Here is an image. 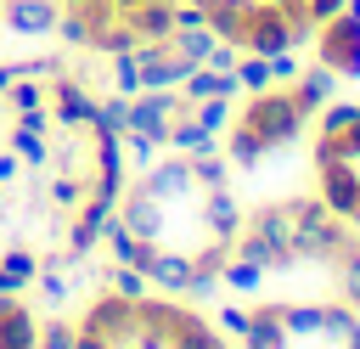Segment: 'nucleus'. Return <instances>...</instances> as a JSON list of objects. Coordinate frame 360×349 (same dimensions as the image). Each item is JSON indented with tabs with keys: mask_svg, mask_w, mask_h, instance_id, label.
Here are the masks:
<instances>
[{
	"mask_svg": "<svg viewBox=\"0 0 360 349\" xmlns=\"http://www.w3.org/2000/svg\"><path fill=\"white\" fill-rule=\"evenodd\" d=\"M90 129H101V135H124L129 129V96H107V101H96V118H90Z\"/></svg>",
	"mask_w": 360,
	"mask_h": 349,
	"instance_id": "obj_25",
	"label": "nucleus"
},
{
	"mask_svg": "<svg viewBox=\"0 0 360 349\" xmlns=\"http://www.w3.org/2000/svg\"><path fill=\"white\" fill-rule=\"evenodd\" d=\"M186 163H191V186H202V191H214V186L231 180V163L219 158V146H214V152H191Z\"/></svg>",
	"mask_w": 360,
	"mask_h": 349,
	"instance_id": "obj_24",
	"label": "nucleus"
},
{
	"mask_svg": "<svg viewBox=\"0 0 360 349\" xmlns=\"http://www.w3.org/2000/svg\"><path fill=\"white\" fill-rule=\"evenodd\" d=\"M276 6H292V0H276Z\"/></svg>",
	"mask_w": 360,
	"mask_h": 349,
	"instance_id": "obj_56",
	"label": "nucleus"
},
{
	"mask_svg": "<svg viewBox=\"0 0 360 349\" xmlns=\"http://www.w3.org/2000/svg\"><path fill=\"white\" fill-rule=\"evenodd\" d=\"M231 113H236V101H225V96H208V101H191V118H197L202 129H214V135H219V129L231 124Z\"/></svg>",
	"mask_w": 360,
	"mask_h": 349,
	"instance_id": "obj_32",
	"label": "nucleus"
},
{
	"mask_svg": "<svg viewBox=\"0 0 360 349\" xmlns=\"http://www.w3.org/2000/svg\"><path fill=\"white\" fill-rule=\"evenodd\" d=\"M242 51H253V56L298 51V45H292V28H287V11H281L276 0H253V11H248V34H242Z\"/></svg>",
	"mask_w": 360,
	"mask_h": 349,
	"instance_id": "obj_6",
	"label": "nucleus"
},
{
	"mask_svg": "<svg viewBox=\"0 0 360 349\" xmlns=\"http://www.w3.org/2000/svg\"><path fill=\"white\" fill-rule=\"evenodd\" d=\"M242 326H248V310H219V332H231V338H242Z\"/></svg>",
	"mask_w": 360,
	"mask_h": 349,
	"instance_id": "obj_48",
	"label": "nucleus"
},
{
	"mask_svg": "<svg viewBox=\"0 0 360 349\" xmlns=\"http://www.w3.org/2000/svg\"><path fill=\"white\" fill-rule=\"evenodd\" d=\"M242 225L248 231H259L270 248H281V253H292V231H287V214H281V203H264V208H253V214H242Z\"/></svg>",
	"mask_w": 360,
	"mask_h": 349,
	"instance_id": "obj_20",
	"label": "nucleus"
},
{
	"mask_svg": "<svg viewBox=\"0 0 360 349\" xmlns=\"http://www.w3.org/2000/svg\"><path fill=\"white\" fill-rule=\"evenodd\" d=\"M51 118L62 124V129H84L90 118H96V96L84 90V79H73V73H51Z\"/></svg>",
	"mask_w": 360,
	"mask_h": 349,
	"instance_id": "obj_7",
	"label": "nucleus"
},
{
	"mask_svg": "<svg viewBox=\"0 0 360 349\" xmlns=\"http://www.w3.org/2000/svg\"><path fill=\"white\" fill-rule=\"evenodd\" d=\"M338 293H343V304L360 310V248L338 253Z\"/></svg>",
	"mask_w": 360,
	"mask_h": 349,
	"instance_id": "obj_34",
	"label": "nucleus"
},
{
	"mask_svg": "<svg viewBox=\"0 0 360 349\" xmlns=\"http://www.w3.org/2000/svg\"><path fill=\"white\" fill-rule=\"evenodd\" d=\"M180 96H186V101H208V96H225V101H236V96H242V84H236V73H219V68L197 62V68L180 79Z\"/></svg>",
	"mask_w": 360,
	"mask_h": 349,
	"instance_id": "obj_14",
	"label": "nucleus"
},
{
	"mask_svg": "<svg viewBox=\"0 0 360 349\" xmlns=\"http://www.w3.org/2000/svg\"><path fill=\"white\" fill-rule=\"evenodd\" d=\"M259 276H264V270H259V265H242V259H225V270H219V281L236 287V293H253Z\"/></svg>",
	"mask_w": 360,
	"mask_h": 349,
	"instance_id": "obj_39",
	"label": "nucleus"
},
{
	"mask_svg": "<svg viewBox=\"0 0 360 349\" xmlns=\"http://www.w3.org/2000/svg\"><path fill=\"white\" fill-rule=\"evenodd\" d=\"M90 11H79V6H62V17H56V39H68V45H90Z\"/></svg>",
	"mask_w": 360,
	"mask_h": 349,
	"instance_id": "obj_30",
	"label": "nucleus"
},
{
	"mask_svg": "<svg viewBox=\"0 0 360 349\" xmlns=\"http://www.w3.org/2000/svg\"><path fill=\"white\" fill-rule=\"evenodd\" d=\"M84 197H90L84 174H56V180H51V203H56V208H79Z\"/></svg>",
	"mask_w": 360,
	"mask_h": 349,
	"instance_id": "obj_35",
	"label": "nucleus"
},
{
	"mask_svg": "<svg viewBox=\"0 0 360 349\" xmlns=\"http://www.w3.org/2000/svg\"><path fill=\"white\" fill-rule=\"evenodd\" d=\"M349 225H360V208H354V220H349Z\"/></svg>",
	"mask_w": 360,
	"mask_h": 349,
	"instance_id": "obj_54",
	"label": "nucleus"
},
{
	"mask_svg": "<svg viewBox=\"0 0 360 349\" xmlns=\"http://www.w3.org/2000/svg\"><path fill=\"white\" fill-rule=\"evenodd\" d=\"M73 338H79V326H68L62 315H51L39 326V338H34V349H73Z\"/></svg>",
	"mask_w": 360,
	"mask_h": 349,
	"instance_id": "obj_38",
	"label": "nucleus"
},
{
	"mask_svg": "<svg viewBox=\"0 0 360 349\" xmlns=\"http://www.w3.org/2000/svg\"><path fill=\"white\" fill-rule=\"evenodd\" d=\"M158 146H163V141H152V135H135V129H129V135H124V163L146 169V163L158 158Z\"/></svg>",
	"mask_w": 360,
	"mask_h": 349,
	"instance_id": "obj_41",
	"label": "nucleus"
},
{
	"mask_svg": "<svg viewBox=\"0 0 360 349\" xmlns=\"http://www.w3.org/2000/svg\"><path fill=\"white\" fill-rule=\"evenodd\" d=\"M107 79H112L118 96H141V62H135V51H118L112 68H107Z\"/></svg>",
	"mask_w": 360,
	"mask_h": 349,
	"instance_id": "obj_27",
	"label": "nucleus"
},
{
	"mask_svg": "<svg viewBox=\"0 0 360 349\" xmlns=\"http://www.w3.org/2000/svg\"><path fill=\"white\" fill-rule=\"evenodd\" d=\"M118 17L135 28V39H169L174 34V6L169 0H146V6H129Z\"/></svg>",
	"mask_w": 360,
	"mask_h": 349,
	"instance_id": "obj_19",
	"label": "nucleus"
},
{
	"mask_svg": "<svg viewBox=\"0 0 360 349\" xmlns=\"http://www.w3.org/2000/svg\"><path fill=\"white\" fill-rule=\"evenodd\" d=\"M304 6H309V17H315V23H326V17H338V11H343V0H304Z\"/></svg>",
	"mask_w": 360,
	"mask_h": 349,
	"instance_id": "obj_49",
	"label": "nucleus"
},
{
	"mask_svg": "<svg viewBox=\"0 0 360 349\" xmlns=\"http://www.w3.org/2000/svg\"><path fill=\"white\" fill-rule=\"evenodd\" d=\"M236 84L253 96V90H270L276 79H270V56H253V51H242V62H236Z\"/></svg>",
	"mask_w": 360,
	"mask_h": 349,
	"instance_id": "obj_28",
	"label": "nucleus"
},
{
	"mask_svg": "<svg viewBox=\"0 0 360 349\" xmlns=\"http://www.w3.org/2000/svg\"><path fill=\"white\" fill-rule=\"evenodd\" d=\"M281 214H287V231H292V253L298 259H338V253L360 248L354 225L338 220L321 197H287Z\"/></svg>",
	"mask_w": 360,
	"mask_h": 349,
	"instance_id": "obj_1",
	"label": "nucleus"
},
{
	"mask_svg": "<svg viewBox=\"0 0 360 349\" xmlns=\"http://www.w3.org/2000/svg\"><path fill=\"white\" fill-rule=\"evenodd\" d=\"M11 129L17 135H45L51 129V113L45 107H22V113H11Z\"/></svg>",
	"mask_w": 360,
	"mask_h": 349,
	"instance_id": "obj_44",
	"label": "nucleus"
},
{
	"mask_svg": "<svg viewBox=\"0 0 360 349\" xmlns=\"http://www.w3.org/2000/svg\"><path fill=\"white\" fill-rule=\"evenodd\" d=\"M231 259H242V265H259V270H298V253H281V248H270L259 231H236L231 236Z\"/></svg>",
	"mask_w": 360,
	"mask_h": 349,
	"instance_id": "obj_11",
	"label": "nucleus"
},
{
	"mask_svg": "<svg viewBox=\"0 0 360 349\" xmlns=\"http://www.w3.org/2000/svg\"><path fill=\"white\" fill-rule=\"evenodd\" d=\"M107 287L124 293V298H146V293H152V281H146L135 265H107Z\"/></svg>",
	"mask_w": 360,
	"mask_h": 349,
	"instance_id": "obj_33",
	"label": "nucleus"
},
{
	"mask_svg": "<svg viewBox=\"0 0 360 349\" xmlns=\"http://www.w3.org/2000/svg\"><path fill=\"white\" fill-rule=\"evenodd\" d=\"M276 315H281L287 338H315V332H321V315H326V304H276Z\"/></svg>",
	"mask_w": 360,
	"mask_h": 349,
	"instance_id": "obj_23",
	"label": "nucleus"
},
{
	"mask_svg": "<svg viewBox=\"0 0 360 349\" xmlns=\"http://www.w3.org/2000/svg\"><path fill=\"white\" fill-rule=\"evenodd\" d=\"M141 186L158 197V203H174V197H191L197 186H191V163L174 152V158H152L146 169H141Z\"/></svg>",
	"mask_w": 360,
	"mask_h": 349,
	"instance_id": "obj_10",
	"label": "nucleus"
},
{
	"mask_svg": "<svg viewBox=\"0 0 360 349\" xmlns=\"http://www.w3.org/2000/svg\"><path fill=\"white\" fill-rule=\"evenodd\" d=\"M11 73H22V79H51V73H62V56L51 51V56H22V62H11Z\"/></svg>",
	"mask_w": 360,
	"mask_h": 349,
	"instance_id": "obj_42",
	"label": "nucleus"
},
{
	"mask_svg": "<svg viewBox=\"0 0 360 349\" xmlns=\"http://www.w3.org/2000/svg\"><path fill=\"white\" fill-rule=\"evenodd\" d=\"M39 293H45V304H62V298H68V276H62V270H45V276H39Z\"/></svg>",
	"mask_w": 360,
	"mask_h": 349,
	"instance_id": "obj_47",
	"label": "nucleus"
},
{
	"mask_svg": "<svg viewBox=\"0 0 360 349\" xmlns=\"http://www.w3.org/2000/svg\"><path fill=\"white\" fill-rule=\"evenodd\" d=\"M248 11H253V0H208V6H202L208 34H214V39H231V45H242V34H248Z\"/></svg>",
	"mask_w": 360,
	"mask_h": 349,
	"instance_id": "obj_17",
	"label": "nucleus"
},
{
	"mask_svg": "<svg viewBox=\"0 0 360 349\" xmlns=\"http://www.w3.org/2000/svg\"><path fill=\"white\" fill-rule=\"evenodd\" d=\"M163 146H174L180 158H191V152H214V146H219V135H214V129H202V124L186 113V118H174V124H169V141H163Z\"/></svg>",
	"mask_w": 360,
	"mask_h": 349,
	"instance_id": "obj_21",
	"label": "nucleus"
},
{
	"mask_svg": "<svg viewBox=\"0 0 360 349\" xmlns=\"http://www.w3.org/2000/svg\"><path fill=\"white\" fill-rule=\"evenodd\" d=\"M17 174H22V158H17V152H6V158H0V186H6V180H17Z\"/></svg>",
	"mask_w": 360,
	"mask_h": 349,
	"instance_id": "obj_50",
	"label": "nucleus"
},
{
	"mask_svg": "<svg viewBox=\"0 0 360 349\" xmlns=\"http://www.w3.org/2000/svg\"><path fill=\"white\" fill-rule=\"evenodd\" d=\"M34 338H39L34 315L17 304V293H0V349H34Z\"/></svg>",
	"mask_w": 360,
	"mask_h": 349,
	"instance_id": "obj_18",
	"label": "nucleus"
},
{
	"mask_svg": "<svg viewBox=\"0 0 360 349\" xmlns=\"http://www.w3.org/2000/svg\"><path fill=\"white\" fill-rule=\"evenodd\" d=\"M343 349H360V321H354V326L343 332Z\"/></svg>",
	"mask_w": 360,
	"mask_h": 349,
	"instance_id": "obj_52",
	"label": "nucleus"
},
{
	"mask_svg": "<svg viewBox=\"0 0 360 349\" xmlns=\"http://www.w3.org/2000/svg\"><path fill=\"white\" fill-rule=\"evenodd\" d=\"M11 152H17V158H22L28 169H39V163L51 158V146H45V135H17V129H11Z\"/></svg>",
	"mask_w": 360,
	"mask_h": 349,
	"instance_id": "obj_40",
	"label": "nucleus"
},
{
	"mask_svg": "<svg viewBox=\"0 0 360 349\" xmlns=\"http://www.w3.org/2000/svg\"><path fill=\"white\" fill-rule=\"evenodd\" d=\"M96 135V169L90 174H124V135H101V129H90Z\"/></svg>",
	"mask_w": 360,
	"mask_h": 349,
	"instance_id": "obj_29",
	"label": "nucleus"
},
{
	"mask_svg": "<svg viewBox=\"0 0 360 349\" xmlns=\"http://www.w3.org/2000/svg\"><path fill=\"white\" fill-rule=\"evenodd\" d=\"M141 298H124V293H101L90 310H84V332H96V338H107L112 349H135V338H141V310H135Z\"/></svg>",
	"mask_w": 360,
	"mask_h": 349,
	"instance_id": "obj_3",
	"label": "nucleus"
},
{
	"mask_svg": "<svg viewBox=\"0 0 360 349\" xmlns=\"http://www.w3.org/2000/svg\"><path fill=\"white\" fill-rule=\"evenodd\" d=\"M225 158H231V163H248V169H253L259 158H270V146H264V141H259V135H253L248 124H236V129L225 135Z\"/></svg>",
	"mask_w": 360,
	"mask_h": 349,
	"instance_id": "obj_26",
	"label": "nucleus"
},
{
	"mask_svg": "<svg viewBox=\"0 0 360 349\" xmlns=\"http://www.w3.org/2000/svg\"><path fill=\"white\" fill-rule=\"evenodd\" d=\"M73 349H112V343H107V338H96V332H84V326H79V338H73Z\"/></svg>",
	"mask_w": 360,
	"mask_h": 349,
	"instance_id": "obj_51",
	"label": "nucleus"
},
{
	"mask_svg": "<svg viewBox=\"0 0 360 349\" xmlns=\"http://www.w3.org/2000/svg\"><path fill=\"white\" fill-rule=\"evenodd\" d=\"M56 17H62V0H0V28H11L22 39L56 34Z\"/></svg>",
	"mask_w": 360,
	"mask_h": 349,
	"instance_id": "obj_8",
	"label": "nucleus"
},
{
	"mask_svg": "<svg viewBox=\"0 0 360 349\" xmlns=\"http://www.w3.org/2000/svg\"><path fill=\"white\" fill-rule=\"evenodd\" d=\"M292 338H287V326H281V315H276V304H259V310H248V326H242V349H287Z\"/></svg>",
	"mask_w": 360,
	"mask_h": 349,
	"instance_id": "obj_16",
	"label": "nucleus"
},
{
	"mask_svg": "<svg viewBox=\"0 0 360 349\" xmlns=\"http://www.w3.org/2000/svg\"><path fill=\"white\" fill-rule=\"evenodd\" d=\"M354 321H360V315H354V304H326V315H321V338L343 343V332H349Z\"/></svg>",
	"mask_w": 360,
	"mask_h": 349,
	"instance_id": "obj_37",
	"label": "nucleus"
},
{
	"mask_svg": "<svg viewBox=\"0 0 360 349\" xmlns=\"http://www.w3.org/2000/svg\"><path fill=\"white\" fill-rule=\"evenodd\" d=\"M0 214H6V197H0Z\"/></svg>",
	"mask_w": 360,
	"mask_h": 349,
	"instance_id": "obj_55",
	"label": "nucleus"
},
{
	"mask_svg": "<svg viewBox=\"0 0 360 349\" xmlns=\"http://www.w3.org/2000/svg\"><path fill=\"white\" fill-rule=\"evenodd\" d=\"M17 73H11V62H0V96H6V84H11Z\"/></svg>",
	"mask_w": 360,
	"mask_h": 349,
	"instance_id": "obj_53",
	"label": "nucleus"
},
{
	"mask_svg": "<svg viewBox=\"0 0 360 349\" xmlns=\"http://www.w3.org/2000/svg\"><path fill=\"white\" fill-rule=\"evenodd\" d=\"M34 276H39V259L28 248H6L0 253V293H22Z\"/></svg>",
	"mask_w": 360,
	"mask_h": 349,
	"instance_id": "obj_22",
	"label": "nucleus"
},
{
	"mask_svg": "<svg viewBox=\"0 0 360 349\" xmlns=\"http://www.w3.org/2000/svg\"><path fill=\"white\" fill-rule=\"evenodd\" d=\"M202 231H208L214 242H231V236L242 231V208H236V197H231L225 186L202 191Z\"/></svg>",
	"mask_w": 360,
	"mask_h": 349,
	"instance_id": "obj_13",
	"label": "nucleus"
},
{
	"mask_svg": "<svg viewBox=\"0 0 360 349\" xmlns=\"http://www.w3.org/2000/svg\"><path fill=\"white\" fill-rule=\"evenodd\" d=\"M315 51H321V68H332L338 79H360V23L354 17H326L315 28Z\"/></svg>",
	"mask_w": 360,
	"mask_h": 349,
	"instance_id": "obj_4",
	"label": "nucleus"
},
{
	"mask_svg": "<svg viewBox=\"0 0 360 349\" xmlns=\"http://www.w3.org/2000/svg\"><path fill=\"white\" fill-rule=\"evenodd\" d=\"M315 197H321L338 220H354V208H360V163H349V158L315 163Z\"/></svg>",
	"mask_w": 360,
	"mask_h": 349,
	"instance_id": "obj_5",
	"label": "nucleus"
},
{
	"mask_svg": "<svg viewBox=\"0 0 360 349\" xmlns=\"http://www.w3.org/2000/svg\"><path fill=\"white\" fill-rule=\"evenodd\" d=\"M84 186H90V197H101V203H118V197H124V174H90Z\"/></svg>",
	"mask_w": 360,
	"mask_h": 349,
	"instance_id": "obj_45",
	"label": "nucleus"
},
{
	"mask_svg": "<svg viewBox=\"0 0 360 349\" xmlns=\"http://www.w3.org/2000/svg\"><path fill=\"white\" fill-rule=\"evenodd\" d=\"M39 101H45V84H34V79H22V73L6 84V107H11V113H22V107H39Z\"/></svg>",
	"mask_w": 360,
	"mask_h": 349,
	"instance_id": "obj_36",
	"label": "nucleus"
},
{
	"mask_svg": "<svg viewBox=\"0 0 360 349\" xmlns=\"http://www.w3.org/2000/svg\"><path fill=\"white\" fill-rule=\"evenodd\" d=\"M169 45H174L180 56H191V62H208L214 34H208V28H174V34H169Z\"/></svg>",
	"mask_w": 360,
	"mask_h": 349,
	"instance_id": "obj_31",
	"label": "nucleus"
},
{
	"mask_svg": "<svg viewBox=\"0 0 360 349\" xmlns=\"http://www.w3.org/2000/svg\"><path fill=\"white\" fill-rule=\"evenodd\" d=\"M146 281L163 287V293H186V281H191V253L152 248V259H146Z\"/></svg>",
	"mask_w": 360,
	"mask_h": 349,
	"instance_id": "obj_15",
	"label": "nucleus"
},
{
	"mask_svg": "<svg viewBox=\"0 0 360 349\" xmlns=\"http://www.w3.org/2000/svg\"><path fill=\"white\" fill-rule=\"evenodd\" d=\"M236 124H248V129L276 152V146L298 141V129H304L309 118L298 113L292 90H276V84H270V90H253V96H248V107H242V118H236Z\"/></svg>",
	"mask_w": 360,
	"mask_h": 349,
	"instance_id": "obj_2",
	"label": "nucleus"
},
{
	"mask_svg": "<svg viewBox=\"0 0 360 349\" xmlns=\"http://www.w3.org/2000/svg\"><path fill=\"white\" fill-rule=\"evenodd\" d=\"M332 90H338V73L332 68H298V79H292V101H298V113L304 118H315L326 101H332Z\"/></svg>",
	"mask_w": 360,
	"mask_h": 349,
	"instance_id": "obj_12",
	"label": "nucleus"
},
{
	"mask_svg": "<svg viewBox=\"0 0 360 349\" xmlns=\"http://www.w3.org/2000/svg\"><path fill=\"white\" fill-rule=\"evenodd\" d=\"M315 118H321V129H349V124L360 118V107H354V101H326Z\"/></svg>",
	"mask_w": 360,
	"mask_h": 349,
	"instance_id": "obj_43",
	"label": "nucleus"
},
{
	"mask_svg": "<svg viewBox=\"0 0 360 349\" xmlns=\"http://www.w3.org/2000/svg\"><path fill=\"white\" fill-rule=\"evenodd\" d=\"M270 79L281 84V79H298V51H276L270 56Z\"/></svg>",
	"mask_w": 360,
	"mask_h": 349,
	"instance_id": "obj_46",
	"label": "nucleus"
},
{
	"mask_svg": "<svg viewBox=\"0 0 360 349\" xmlns=\"http://www.w3.org/2000/svg\"><path fill=\"white\" fill-rule=\"evenodd\" d=\"M118 220L129 225V236H141V242H158L163 236V203L146 191V186H124V197H118Z\"/></svg>",
	"mask_w": 360,
	"mask_h": 349,
	"instance_id": "obj_9",
	"label": "nucleus"
}]
</instances>
